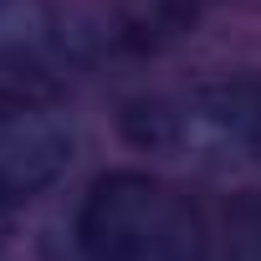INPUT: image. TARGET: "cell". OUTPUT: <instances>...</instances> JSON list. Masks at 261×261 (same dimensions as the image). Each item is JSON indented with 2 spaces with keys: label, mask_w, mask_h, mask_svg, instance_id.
Here are the masks:
<instances>
[{
  "label": "cell",
  "mask_w": 261,
  "mask_h": 261,
  "mask_svg": "<svg viewBox=\"0 0 261 261\" xmlns=\"http://www.w3.org/2000/svg\"><path fill=\"white\" fill-rule=\"evenodd\" d=\"M72 149V128L51 108L0 87V220L41 200L67 174Z\"/></svg>",
  "instance_id": "cell-4"
},
{
  "label": "cell",
  "mask_w": 261,
  "mask_h": 261,
  "mask_svg": "<svg viewBox=\"0 0 261 261\" xmlns=\"http://www.w3.org/2000/svg\"><path fill=\"white\" fill-rule=\"evenodd\" d=\"M118 134L139 154L195 169L261 164V77H200L128 97Z\"/></svg>",
  "instance_id": "cell-1"
},
{
  "label": "cell",
  "mask_w": 261,
  "mask_h": 261,
  "mask_svg": "<svg viewBox=\"0 0 261 261\" xmlns=\"http://www.w3.org/2000/svg\"><path fill=\"white\" fill-rule=\"evenodd\" d=\"M108 51V26L67 0H0V72L82 77Z\"/></svg>",
  "instance_id": "cell-3"
},
{
  "label": "cell",
  "mask_w": 261,
  "mask_h": 261,
  "mask_svg": "<svg viewBox=\"0 0 261 261\" xmlns=\"http://www.w3.org/2000/svg\"><path fill=\"white\" fill-rule=\"evenodd\" d=\"M77 261H215L200 200L159 174H102L72 220Z\"/></svg>",
  "instance_id": "cell-2"
},
{
  "label": "cell",
  "mask_w": 261,
  "mask_h": 261,
  "mask_svg": "<svg viewBox=\"0 0 261 261\" xmlns=\"http://www.w3.org/2000/svg\"><path fill=\"white\" fill-rule=\"evenodd\" d=\"M230 261H261V205H241V210H236Z\"/></svg>",
  "instance_id": "cell-5"
}]
</instances>
